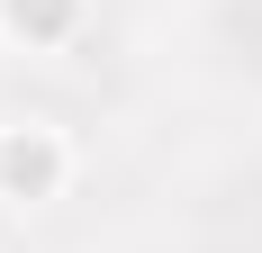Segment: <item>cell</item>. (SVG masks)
Wrapping results in <instances>:
<instances>
[{"mask_svg":"<svg viewBox=\"0 0 262 253\" xmlns=\"http://www.w3.org/2000/svg\"><path fill=\"white\" fill-rule=\"evenodd\" d=\"M199 226H208V253H262V163L226 172L199 208Z\"/></svg>","mask_w":262,"mask_h":253,"instance_id":"1","label":"cell"},{"mask_svg":"<svg viewBox=\"0 0 262 253\" xmlns=\"http://www.w3.org/2000/svg\"><path fill=\"white\" fill-rule=\"evenodd\" d=\"M217 54H226V73L262 81V0H217Z\"/></svg>","mask_w":262,"mask_h":253,"instance_id":"2","label":"cell"}]
</instances>
